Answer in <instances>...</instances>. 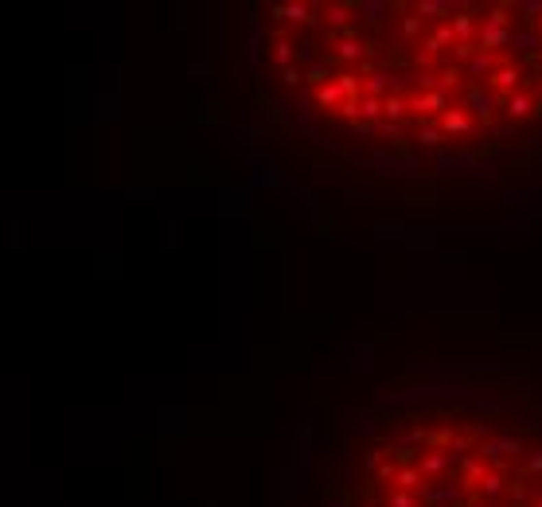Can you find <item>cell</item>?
<instances>
[{
	"instance_id": "cell-1",
	"label": "cell",
	"mask_w": 542,
	"mask_h": 507,
	"mask_svg": "<svg viewBox=\"0 0 542 507\" xmlns=\"http://www.w3.org/2000/svg\"><path fill=\"white\" fill-rule=\"evenodd\" d=\"M441 129L445 133H453V137H464V133H472V117H468V109H445L441 113Z\"/></svg>"
},
{
	"instance_id": "cell-2",
	"label": "cell",
	"mask_w": 542,
	"mask_h": 507,
	"mask_svg": "<svg viewBox=\"0 0 542 507\" xmlns=\"http://www.w3.org/2000/svg\"><path fill=\"white\" fill-rule=\"evenodd\" d=\"M410 109H418V113H445V109H453L449 106V98H445V90H433V94H414L410 98Z\"/></svg>"
},
{
	"instance_id": "cell-3",
	"label": "cell",
	"mask_w": 542,
	"mask_h": 507,
	"mask_svg": "<svg viewBox=\"0 0 542 507\" xmlns=\"http://www.w3.org/2000/svg\"><path fill=\"white\" fill-rule=\"evenodd\" d=\"M495 71H499V59H495L492 51H480V47H476V55L464 63V74H472V78H480V74H495Z\"/></svg>"
},
{
	"instance_id": "cell-4",
	"label": "cell",
	"mask_w": 542,
	"mask_h": 507,
	"mask_svg": "<svg viewBox=\"0 0 542 507\" xmlns=\"http://www.w3.org/2000/svg\"><path fill=\"white\" fill-rule=\"evenodd\" d=\"M468 113H472V117H480V121H492V113H495V98H492V94H484L480 86H476V90H468Z\"/></svg>"
},
{
	"instance_id": "cell-5",
	"label": "cell",
	"mask_w": 542,
	"mask_h": 507,
	"mask_svg": "<svg viewBox=\"0 0 542 507\" xmlns=\"http://www.w3.org/2000/svg\"><path fill=\"white\" fill-rule=\"evenodd\" d=\"M511 32L507 27H495V24H484L480 27V51H492V47H504V43H511Z\"/></svg>"
},
{
	"instance_id": "cell-6",
	"label": "cell",
	"mask_w": 542,
	"mask_h": 507,
	"mask_svg": "<svg viewBox=\"0 0 542 507\" xmlns=\"http://www.w3.org/2000/svg\"><path fill=\"white\" fill-rule=\"evenodd\" d=\"M273 12H278L281 20H293V24H313L316 8H308V4H281V8H273Z\"/></svg>"
},
{
	"instance_id": "cell-7",
	"label": "cell",
	"mask_w": 542,
	"mask_h": 507,
	"mask_svg": "<svg viewBox=\"0 0 542 507\" xmlns=\"http://www.w3.org/2000/svg\"><path fill=\"white\" fill-rule=\"evenodd\" d=\"M449 24H453V36H457L460 43H472V27H476V16H472V12H464V8H460Z\"/></svg>"
},
{
	"instance_id": "cell-8",
	"label": "cell",
	"mask_w": 542,
	"mask_h": 507,
	"mask_svg": "<svg viewBox=\"0 0 542 507\" xmlns=\"http://www.w3.org/2000/svg\"><path fill=\"white\" fill-rule=\"evenodd\" d=\"M383 113H386V121H406V113H410V102L406 98H394V94H386L383 98Z\"/></svg>"
},
{
	"instance_id": "cell-9",
	"label": "cell",
	"mask_w": 542,
	"mask_h": 507,
	"mask_svg": "<svg viewBox=\"0 0 542 507\" xmlns=\"http://www.w3.org/2000/svg\"><path fill=\"white\" fill-rule=\"evenodd\" d=\"M449 460H453V453H425L418 469H422V476H437V472L449 469Z\"/></svg>"
},
{
	"instance_id": "cell-10",
	"label": "cell",
	"mask_w": 542,
	"mask_h": 507,
	"mask_svg": "<svg viewBox=\"0 0 542 507\" xmlns=\"http://www.w3.org/2000/svg\"><path fill=\"white\" fill-rule=\"evenodd\" d=\"M316 102L324 109H332V106H343L348 98H343V90H339L336 82H324V86H316Z\"/></svg>"
},
{
	"instance_id": "cell-11",
	"label": "cell",
	"mask_w": 542,
	"mask_h": 507,
	"mask_svg": "<svg viewBox=\"0 0 542 507\" xmlns=\"http://www.w3.org/2000/svg\"><path fill=\"white\" fill-rule=\"evenodd\" d=\"M394 484L402 492H418V488H425V476H422V469H398Z\"/></svg>"
},
{
	"instance_id": "cell-12",
	"label": "cell",
	"mask_w": 542,
	"mask_h": 507,
	"mask_svg": "<svg viewBox=\"0 0 542 507\" xmlns=\"http://www.w3.org/2000/svg\"><path fill=\"white\" fill-rule=\"evenodd\" d=\"M530 109H534V102H530L527 94H511V98H507V117H511V121L530 117Z\"/></svg>"
},
{
	"instance_id": "cell-13",
	"label": "cell",
	"mask_w": 542,
	"mask_h": 507,
	"mask_svg": "<svg viewBox=\"0 0 542 507\" xmlns=\"http://www.w3.org/2000/svg\"><path fill=\"white\" fill-rule=\"evenodd\" d=\"M453 39H457V36H453V24H441V27L433 32V36L425 39V51H429V55H437V51H445L449 43H453Z\"/></svg>"
},
{
	"instance_id": "cell-14",
	"label": "cell",
	"mask_w": 542,
	"mask_h": 507,
	"mask_svg": "<svg viewBox=\"0 0 542 507\" xmlns=\"http://www.w3.org/2000/svg\"><path fill=\"white\" fill-rule=\"evenodd\" d=\"M492 86H495V90H511V86H519V67L499 63V71L492 74Z\"/></svg>"
},
{
	"instance_id": "cell-15",
	"label": "cell",
	"mask_w": 542,
	"mask_h": 507,
	"mask_svg": "<svg viewBox=\"0 0 542 507\" xmlns=\"http://www.w3.org/2000/svg\"><path fill=\"white\" fill-rule=\"evenodd\" d=\"M386 82H390V74H386V71H374V74H367V82H363V90H367V98H379V102H383V94H386Z\"/></svg>"
},
{
	"instance_id": "cell-16",
	"label": "cell",
	"mask_w": 542,
	"mask_h": 507,
	"mask_svg": "<svg viewBox=\"0 0 542 507\" xmlns=\"http://www.w3.org/2000/svg\"><path fill=\"white\" fill-rule=\"evenodd\" d=\"M449 12H460V8L449 4V0H422L418 4V16H449Z\"/></svg>"
},
{
	"instance_id": "cell-17",
	"label": "cell",
	"mask_w": 542,
	"mask_h": 507,
	"mask_svg": "<svg viewBox=\"0 0 542 507\" xmlns=\"http://www.w3.org/2000/svg\"><path fill=\"white\" fill-rule=\"evenodd\" d=\"M359 55H367V43H359V39H343V43H336V59H359Z\"/></svg>"
},
{
	"instance_id": "cell-18",
	"label": "cell",
	"mask_w": 542,
	"mask_h": 507,
	"mask_svg": "<svg viewBox=\"0 0 542 507\" xmlns=\"http://www.w3.org/2000/svg\"><path fill=\"white\" fill-rule=\"evenodd\" d=\"M336 86L343 90V98H348V102H355V98H359V74L339 71V74H336Z\"/></svg>"
},
{
	"instance_id": "cell-19",
	"label": "cell",
	"mask_w": 542,
	"mask_h": 507,
	"mask_svg": "<svg viewBox=\"0 0 542 507\" xmlns=\"http://www.w3.org/2000/svg\"><path fill=\"white\" fill-rule=\"evenodd\" d=\"M293 55H297V47H293L289 39H278V47H273V63H278L281 71H289V63H293Z\"/></svg>"
},
{
	"instance_id": "cell-20",
	"label": "cell",
	"mask_w": 542,
	"mask_h": 507,
	"mask_svg": "<svg viewBox=\"0 0 542 507\" xmlns=\"http://www.w3.org/2000/svg\"><path fill=\"white\" fill-rule=\"evenodd\" d=\"M359 117H367V121L383 117V102L379 98H359Z\"/></svg>"
},
{
	"instance_id": "cell-21",
	"label": "cell",
	"mask_w": 542,
	"mask_h": 507,
	"mask_svg": "<svg viewBox=\"0 0 542 507\" xmlns=\"http://www.w3.org/2000/svg\"><path fill=\"white\" fill-rule=\"evenodd\" d=\"M480 488H484V495H499L504 492V476H499V472H488L480 480Z\"/></svg>"
},
{
	"instance_id": "cell-22",
	"label": "cell",
	"mask_w": 542,
	"mask_h": 507,
	"mask_svg": "<svg viewBox=\"0 0 542 507\" xmlns=\"http://www.w3.org/2000/svg\"><path fill=\"white\" fill-rule=\"evenodd\" d=\"M418 145H441V129L437 125H422L418 129Z\"/></svg>"
},
{
	"instance_id": "cell-23",
	"label": "cell",
	"mask_w": 542,
	"mask_h": 507,
	"mask_svg": "<svg viewBox=\"0 0 542 507\" xmlns=\"http://www.w3.org/2000/svg\"><path fill=\"white\" fill-rule=\"evenodd\" d=\"M418 32H422V16H406V20H402V36L414 39Z\"/></svg>"
},
{
	"instance_id": "cell-24",
	"label": "cell",
	"mask_w": 542,
	"mask_h": 507,
	"mask_svg": "<svg viewBox=\"0 0 542 507\" xmlns=\"http://www.w3.org/2000/svg\"><path fill=\"white\" fill-rule=\"evenodd\" d=\"M464 476H468V480H484V476H488V472H484V464L480 460H464Z\"/></svg>"
},
{
	"instance_id": "cell-25",
	"label": "cell",
	"mask_w": 542,
	"mask_h": 507,
	"mask_svg": "<svg viewBox=\"0 0 542 507\" xmlns=\"http://www.w3.org/2000/svg\"><path fill=\"white\" fill-rule=\"evenodd\" d=\"M386 507H418V504L410 499V492H394L390 499H386Z\"/></svg>"
},
{
	"instance_id": "cell-26",
	"label": "cell",
	"mask_w": 542,
	"mask_h": 507,
	"mask_svg": "<svg viewBox=\"0 0 542 507\" xmlns=\"http://www.w3.org/2000/svg\"><path fill=\"white\" fill-rule=\"evenodd\" d=\"M328 24L343 27V24H348V8H339V4H336V8H328Z\"/></svg>"
},
{
	"instance_id": "cell-27",
	"label": "cell",
	"mask_w": 542,
	"mask_h": 507,
	"mask_svg": "<svg viewBox=\"0 0 542 507\" xmlns=\"http://www.w3.org/2000/svg\"><path fill=\"white\" fill-rule=\"evenodd\" d=\"M324 74H328V63H316L313 71H308V82H316V86H324Z\"/></svg>"
},
{
	"instance_id": "cell-28",
	"label": "cell",
	"mask_w": 542,
	"mask_h": 507,
	"mask_svg": "<svg viewBox=\"0 0 542 507\" xmlns=\"http://www.w3.org/2000/svg\"><path fill=\"white\" fill-rule=\"evenodd\" d=\"M457 78H460V71H457V67H449V71L441 74V86L449 90V86H457Z\"/></svg>"
},
{
	"instance_id": "cell-29",
	"label": "cell",
	"mask_w": 542,
	"mask_h": 507,
	"mask_svg": "<svg viewBox=\"0 0 542 507\" xmlns=\"http://www.w3.org/2000/svg\"><path fill=\"white\" fill-rule=\"evenodd\" d=\"M379 133H383L386 141H398V125H394V121H386V125L379 129Z\"/></svg>"
},
{
	"instance_id": "cell-30",
	"label": "cell",
	"mask_w": 542,
	"mask_h": 507,
	"mask_svg": "<svg viewBox=\"0 0 542 507\" xmlns=\"http://www.w3.org/2000/svg\"><path fill=\"white\" fill-rule=\"evenodd\" d=\"M527 472H542V453H534V457H530V464H527Z\"/></svg>"
},
{
	"instance_id": "cell-31",
	"label": "cell",
	"mask_w": 542,
	"mask_h": 507,
	"mask_svg": "<svg viewBox=\"0 0 542 507\" xmlns=\"http://www.w3.org/2000/svg\"><path fill=\"white\" fill-rule=\"evenodd\" d=\"M297 78H301V71H297V67H289V71H285V82L297 86Z\"/></svg>"
},
{
	"instance_id": "cell-32",
	"label": "cell",
	"mask_w": 542,
	"mask_h": 507,
	"mask_svg": "<svg viewBox=\"0 0 542 507\" xmlns=\"http://www.w3.org/2000/svg\"><path fill=\"white\" fill-rule=\"evenodd\" d=\"M534 507H542V499H539V504H534Z\"/></svg>"
},
{
	"instance_id": "cell-33",
	"label": "cell",
	"mask_w": 542,
	"mask_h": 507,
	"mask_svg": "<svg viewBox=\"0 0 542 507\" xmlns=\"http://www.w3.org/2000/svg\"><path fill=\"white\" fill-rule=\"evenodd\" d=\"M539 27H542V16H539Z\"/></svg>"
},
{
	"instance_id": "cell-34",
	"label": "cell",
	"mask_w": 542,
	"mask_h": 507,
	"mask_svg": "<svg viewBox=\"0 0 542 507\" xmlns=\"http://www.w3.org/2000/svg\"><path fill=\"white\" fill-rule=\"evenodd\" d=\"M539 94H542V86H539Z\"/></svg>"
}]
</instances>
